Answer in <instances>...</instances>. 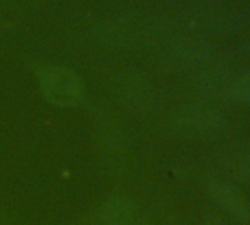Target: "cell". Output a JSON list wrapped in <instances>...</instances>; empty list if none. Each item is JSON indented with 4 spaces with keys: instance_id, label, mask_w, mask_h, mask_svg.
<instances>
[{
    "instance_id": "cell-1",
    "label": "cell",
    "mask_w": 250,
    "mask_h": 225,
    "mask_svg": "<svg viewBox=\"0 0 250 225\" xmlns=\"http://www.w3.org/2000/svg\"><path fill=\"white\" fill-rule=\"evenodd\" d=\"M43 97L53 106L72 107L83 100V84L68 68L50 66L40 77Z\"/></svg>"
},
{
    "instance_id": "cell-2",
    "label": "cell",
    "mask_w": 250,
    "mask_h": 225,
    "mask_svg": "<svg viewBox=\"0 0 250 225\" xmlns=\"http://www.w3.org/2000/svg\"><path fill=\"white\" fill-rule=\"evenodd\" d=\"M210 199L234 222L250 225V203L246 196L232 184L221 178H210L206 183Z\"/></svg>"
},
{
    "instance_id": "cell-3",
    "label": "cell",
    "mask_w": 250,
    "mask_h": 225,
    "mask_svg": "<svg viewBox=\"0 0 250 225\" xmlns=\"http://www.w3.org/2000/svg\"><path fill=\"white\" fill-rule=\"evenodd\" d=\"M178 128L190 136L210 137L222 128V120L218 114L208 109L190 107L178 117Z\"/></svg>"
},
{
    "instance_id": "cell-4",
    "label": "cell",
    "mask_w": 250,
    "mask_h": 225,
    "mask_svg": "<svg viewBox=\"0 0 250 225\" xmlns=\"http://www.w3.org/2000/svg\"><path fill=\"white\" fill-rule=\"evenodd\" d=\"M137 218V206L130 197L115 196L100 207L97 213V225H133Z\"/></svg>"
},
{
    "instance_id": "cell-5",
    "label": "cell",
    "mask_w": 250,
    "mask_h": 225,
    "mask_svg": "<svg viewBox=\"0 0 250 225\" xmlns=\"http://www.w3.org/2000/svg\"><path fill=\"white\" fill-rule=\"evenodd\" d=\"M228 99L235 103H250V74L238 78L227 91Z\"/></svg>"
},
{
    "instance_id": "cell-6",
    "label": "cell",
    "mask_w": 250,
    "mask_h": 225,
    "mask_svg": "<svg viewBox=\"0 0 250 225\" xmlns=\"http://www.w3.org/2000/svg\"><path fill=\"white\" fill-rule=\"evenodd\" d=\"M205 225H228L227 222H224L222 219H219V218H213V219H209V221H206V224Z\"/></svg>"
},
{
    "instance_id": "cell-7",
    "label": "cell",
    "mask_w": 250,
    "mask_h": 225,
    "mask_svg": "<svg viewBox=\"0 0 250 225\" xmlns=\"http://www.w3.org/2000/svg\"><path fill=\"white\" fill-rule=\"evenodd\" d=\"M133 225H149V224H147L146 221H143V219H140V218H137V221H136V222H134Z\"/></svg>"
},
{
    "instance_id": "cell-8",
    "label": "cell",
    "mask_w": 250,
    "mask_h": 225,
    "mask_svg": "<svg viewBox=\"0 0 250 225\" xmlns=\"http://www.w3.org/2000/svg\"><path fill=\"white\" fill-rule=\"evenodd\" d=\"M247 50H249V53H250V44H249V49H247Z\"/></svg>"
}]
</instances>
